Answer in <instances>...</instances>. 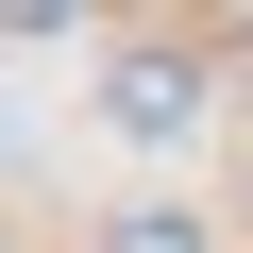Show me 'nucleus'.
<instances>
[{"mask_svg": "<svg viewBox=\"0 0 253 253\" xmlns=\"http://www.w3.org/2000/svg\"><path fill=\"white\" fill-rule=\"evenodd\" d=\"M101 253H219V219H203V203H118Z\"/></svg>", "mask_w": 253, "mask_h": 253, "instance_id": "2", "label": "nucleus"}, {"mask_svg": "<svg viewBox=\"0 0 253 253\" xmlns=\"http://www.w3.org/2000/svg\"><path fill=\"white\" fill-rule=\"evenodd\" d=\"M203 51H118V84H101V118H118V135H203Z\"/></svg>", "mask_w": 253, "mask_h": 253, "instance_id": "1", "label": "nucleus"}, {"mask_svg": "<svg viewBox=\"0 0 253 253\" xmlns=\"http://www.w3.org/2000/svg\"><path fill=\"white\" fill-rule=\"evenodd\" d=\"M68 17H101V0H0V34H68Z\"/></svg>", "mask_w": 253, "mask_h": 253, "instance_id": "3", "label": "nucleus"}]
</instances>
